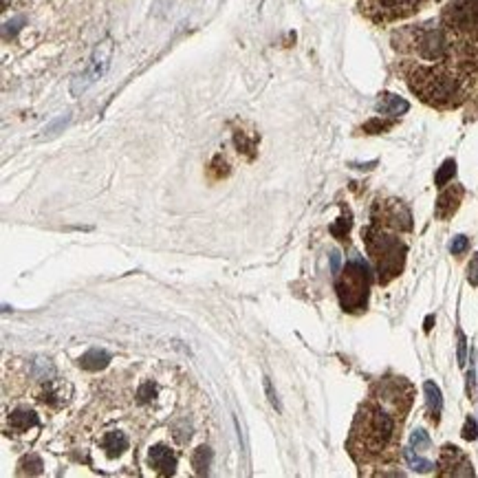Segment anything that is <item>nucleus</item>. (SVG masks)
Segmentation results:
<instances>
[{
    "mask_svg": "<svg viewBox=\"0 0 478 478\" xmlns=\"http://www.w3.org/2000/svg\"><path fill=\"white\" fill-rule=\"evenodd\" d=\"M406 82L419 100L432 108L463 106L478 86V62H408Z\"/></svg>",
    "mask_w": 478,
    "mask_h": 478,
    "instance_id": "obj_1",
    "label": "nucleus"
},
{
    "mask_svg": "<svg viewBox=\"0 0 478 478\" xmlns=\"http://www.w3.org/2000/svg\"><path fill=\"white\" fill-rule=\"evenodd\" d=\"M406 381H384L381 395L359 410L353 426V450L366 456H379L392 448L397 438V416L406 414L412 401V390L404 395Z\"/></svg>",
    "mask_w": 478,
    "mask_h": 478,
    "instance_id": "obj_2",
    "label": "nucleus"
},
{
    "mask_svg": "<svg viewBox=\"0 0 478 478\" xmlns=\"http://www.w3.org/2000/svg\"><path fill=\"white\" fill-rule=\"evenodd\" d=\"M392 47L424 62H478V49L458 37L445 23H424L397 29Z\"/></svg>",
    "mask_w": 478,
    "mask_h": 478,
    "instance_id": "obj_3",
    "label": "nucleus"
},
{
    "mask_svg": "<svg viewBox=\"0 0 478 478\" xmlns=\"http://www.w3.org/2000/svg\"><path fill=\"white\" fill-rule=\"evenodd\" d=\"M366 250L375 262V269L379 274V282L388 284L392 278H397L404 272L406 264V245L397 236L386 234L381 227H371L364 232Z\"/></svg>",
    "mask_w": 478,
    "mask_h": 478,
    "instance_id": "obj_4",
    "label": "nucleus"
},
{
    "mask_svg": "<svg viewBox=\"0 0 478 478\" xmlns=\"http://www.w3.org/2000/svg\"><path fill=\"white\" fill-rule=\"evenodd\" d=\"M371 291V272L364 260H351L344 267V272L337 278V296L344 311H361L366 309Z\"/></svg>",
    "mask_w": 478,
    "mask_h": 478,
    "instance_id": "obj_5",
    "label": "nucleus"
},
{
    "mask_svg": "<svg viewBox=\"0 0 478 478\" xmlns=\"http://www.w3.org/2000/svg\"><path fill=\"white\" fill-rule=\"evenodd\" d=\"M441 21L458 37L478 49V0H454L443 9Z\"/></svg>",
    "mask_w": 478,
    "mask_h": 478,
    "instance_id": "obj_6",
    "label": "nucleus"
},
{
    "mask_svg": "<svg viewBox=\"0 0 478 478\" xmlns=\"http://www.w3.org/2000/svg\"><path fill=\"white\" fill-rule=\"evenodd\" d=\"M430 0H361L359 9L373 23H395L414 16Z\"/></svg>",
    "mask_w": 478,
    "mask_h": 478,
    "instance_id": "obj_7",
    "label": "nucleus"
},
{
    "mask_svg": "<svg viewBox=\"0 0 478 478\" xmlns=\"http://www.w3.org/2000/svg\"><path fill=\"white\" fill-rule=\"evenodd\" d=\"M110 57H112V40L108 37V40H104L98 49L93 51V57H91L88 66L78 75V78L73 80V84H71L73 95H82L91 84L98 82V80L102 78V75L108 71Z\"/></svg>",
    "mask_w": 478,
    "mask_h": 478,
    "instance_id": "obj_8",
    "label": "nucleus"
},
{
    "mask_svg": "<svg viewBox=\"0 0 478 478\" xmlns=\"http://www.w3.org/2000/svg\"><path fill=\"white\" fill-rule=\"evenodd\" d=\"M438 474L441 476H474L470 458L454 445H445L438 456Z\"/></svg>",
    "mask_w": 478,
    "mask_h": 478,
    "instance_id": "obj_9",
    "label": "nucleus"
},
{
    "mask_svg": "<svg viewBox=\"0 0 478 478\" xmlns=\"http://www.w3.org/2000/svg\"><path fill=\"white\" fill-rule=\"evenodd\" d=\"M375 212H381V218L377 223L386 225V227H392V229H410L412 223H410V212L408 207L401 203V201H386V203H379L375 207Z\"/></svg>",
    "mask_w": 478,
    "mask_h": 478,
    "instance_id": "obj_10",
    "label": "nucleus"
},
{
    "mask_svg": "<svg viewBox=\"0 0 478 478\" xmlns=\"http://www.w3.org/2000/svg\"><path fill=\"white\" fill-rule=\"evenodd\" d=\"M463 187L461 185H450V187H445L443 192H441V197L436 199V218H441V221H448L456 209H458V205H461V201H463Z\"/></svg>",
    "mask_w": 478,
    "mask_h": 478,
    "instance_id": "obj_11",
    "label": "nucleus"
},
{
    "mask_svg": "<svg viewBox=\"0 0 478 478\" xmlns=\"http://www.w3.org/2000/svg\"><path fill=\"white\" fill-rule=\"evenodd\" d=\"M148 463H150V467H155L161 476H170L177 470V456L170 448L157 445L148 452Z\"/></svg>",
    "mask_w": 478,
    "mask_h": 478,
    "instance_id": "obj_12",
    "label": "nucleus"
},
{
    "mask_svg": "<svg viewBox=\"0 0 478 478\" xmlns=\"http://www.w3.org/2000/svg\"><path fill=\"white\" fill-rule=\"evenodd\" d=\"M408 108H410V104L404 98H399V95H392V93L379 95V100H377V110L381 115H388V117H397V115H404Z\"/></svg>",
    "mask_w": 478,
    "mask_h": 478,
    "instance_id": "obj_13",
    "label": "nucleus"
},
{
    "mask_svg": "<svg viewBox=\"0 0 478 478\" xmlns=\"http://www.w3.org/2000/svg\"><path fill=\"white\" fill-rule=\"evenodd\" d=\"M424 392H426V404H428V414L434 424H438L441 419V410H443V397L441 390L434 384V381H426L424 384Z\"/></svg>",
    "mask_w": 478,
    "mask_h": 478,
    "instance_id": "obj_14",
    "label": "nucleus"
},
{
    "mask_svg": "<svg viewBox=\"0 0 478 478\" xmlns=\"http://www.w3.org/2000/svg\"><path fill=\"white\" fill-rule=\"evenodd\" d=\"M128 445H130L128 436L124 432H119V430H112V432L104 434V438H102V450L108 456H119V454H124L128 450Z\"/></svg>",
    "mask_w": 478,
    "mask_h": 478,
    "instance_id": "obj_15",
    "label": "nucleus"
},
{
    "mask_svg": "<svg viewBox=\"0 0 478 478\" xmlns=\"http://www.w3.org/2000/svg\"><path fill=\"white\" fill-rule=\"evenodd\" d=\"M9 426L18 434H23V432H29L31 428H37V426H40V421H37V414L31 412V410H16L9 416Z\"/></svg>",
    "mask_w": 478,
    "mask_h": 478,
    "instance_id": "obj_16",
    "label": "nucleus"
},
{
    "mask_svg": "<svg viewBox=\"0 0 478 478\" xmlns=\"http://www.w3.org/2000/svg\"><path fill=\"white\" fill-rule=\"evenodd\" d=\"M108 361H110V353H106V351H100V349H93V351H88V353H84L82 357H80V366L84 368V371H102V368H106L108 366Z\"/></svg>",
    "mask_w": 478,
    "mask_h": 478,
    "instance_id": "obj_17",
    "label": "nucleus"
},
{
    "mask_svg": "<svg viewBox=\"0 0 478 478\" xmlns=\"http://www.w3.org/2000/svg\"><path fill=\"white\" fill-rule=\"evenodd\" d=\"M212 458H214V454H212V450H209V448H205V445L197 448L194 454H192V467H194V472L197 474H207L209 472V465H212Z\"/></svg>",
    "mask_w": 478,
    "mask_h": 478,
    "instance_id": "obj_18",
    "label": "nucleus"
},
{
    "mask_svg": "<svg viewBox=\"0 0 478 478\" xmlns=\"http://www.w3.org/2000/svg\"><path fill=\"white\" fill-rule=\"evenodd\" d=\"M404 456H406L408 467H412L414 472H424V474H426V472H432V467H434V463H430L428 458H424V456H419L416 450H412L410 445L406 448Z\"/></svg>",
    "mask_w": 478,
    "mask_h": 478,
    "instance_id": "obj_19",
    "label": "nucleus"
},
{
    "mask_svg": "<svg viewBox=\"0 0 478 478\" xmlns=\"http://www.w3.org/2000/svg\"><path fill=\"white\" fill-rule=\"evenodd\" d=\"M454 172H456V161L454 159H448L441 168H438V172H436V185L438 187H445L450 181H452V177H454Z\"/></svg>",
    "mask_w": 478,
    "mask_h": 478,
    "instance_id": "obj_20",
    "label": "nucleus"
},
{
    "mask_svg": "<svg viewBox=\"0 0 478 478\" xmlns=\"http://www.w3.org/2000/svg\"><path fill=\"white\" fill-rule=\"evenodd\" d=\"M18 467H21V470H18L21 474H40L42 472V458L35 456V454H29V456L23 458Z\"/></svg>",
    "mask_w": 478,
    "mask_h": 478,
    "instance_id": "obj_21",
    "label": "nucleus"
},
{
    "mask_svg": "<svg viewBox=\"0 0 478 478\" xmlns=\"http://www.w3.org/2000/svg\"><path fill=\"white\" fill-rule=\"evenodd\" d=\"M410 448L416 452H426L430 450V436L426 434V430H414L410 436Z\"/></svg>",
    "mask_w": 478,
    "mask_h": 478,
    "instance_id": "obj_22",
    "label": "nucleus"
},
{
    "mask_svg": "<svg viewBox=\"0 0 478 478\" xmlns=\"http://www.w3.org/2000/svg\"><path fill=\"white\" fill-rule=\"evenodd\" d=\"M349 227H351V218H339V221L331 227V232H333L339 240H346V236H349Z\"/></svg>",
    "mask_w": 478,
    "mask_h": 478,
    "instance_id": "obj_23",
    "label": "nucleus"
},
{
    "mask_svg": "<svg viewBox=\"0 0 478 478\" xmlns=\"http://www.w3.org/2000/svg\"><path fill=\"white\" fill-rule=\"evenodd\" d=\"M467 247H470L467 236H456V238L452 240V245H450V252H452L454 256H461L463 252H467Z\"/></svg>",
    "mask_w": 478,
    "mask_h": 478,
    "instance_id": "obj_24",
    "label": "nucleus"
},
{
    "mask_svg": "<svg viewBox=\"0 0 478 478\" xmlns=\"http://www.w3.org/2000/svg\"><path fill=\"white\" fill-rule=\"evenodd\" d=\"M23 25H25V18H16V21H11V23H5V27H3V35L7 37H13L18 31L23 29Z\"/></svg>",
    "mask_w": 478,
    "mask_h": 478,
    "instance_id": "obj_25",
    "label": "nucleus"
},
{
    "mask_svg": "<svg viewBox=\"0 0 478 478\" xmlns=\"http://www.w3.org/2000/svg\"><path fill=\"white\" fill-rule=\"evenodd\" d=\"M264 390H267V397H269V401H272V406H274L278 412H282L280 399H278V395H276V390H274V386H272V379H269V377H264Z\"/></svg>",
    "mask_w": 478,
    "mask_h": 478,
    "instance_id": "obj_26",
    "label": "nucleus"
},
{
    "mask_svg": "<svg viewBox=\"0 0 478 478\" xmlns=\"http://www.w3.org/2000/svg\"><path fill=\"white\" fill-rule=\"evenodd\" d=\"M69 119H71V115H69V112H66V115H62V117H57V119H55V122H53V124H51V126H49V128L45 130V135H47V137L55 135L57 130H60V128H64V126L69 124Z\"/></svg>",
    "mask_w": 478,
    "mask_h": 478,
    "instance_id": "obj_27",
    "label": "nucleus"
},
{
    "mask_svg": "<svg viewBox=\"0 0 478 478\" xmlns=\"http://www.w3.org/2000/svg\"><path fill=\"white\" fill-rule=\"evenodd\" d=\"M463 436L467 438V441H474V438L478 436V426H476V421L470 416L467 421H465V428H463Z\"/></svg>",
    "mask_w": 478,
    "mask_h": 478,
    "instance_id": "obj_28",
    "label": "nucleus"
},
{
    "mask_svg": "<svg viewBox=\"0 0 478 478\" xmlns=\"http://www.w3.org/2000/svg\"><path fill=\"white\" fill-rule=\"evenodd\" d=\"M467 278H470V282H472L474 286H478V254L472 258V262H470V267H467Z\"/></svg>",
    "mask_w": 478,
    "mask_h": 478,
    "instance_id": "obj_29",
    "label": "nucleus"
},
{
    "mask_svg": "<svg viewBox=\"0 0 478 478\" xmlns=\"http://www.w3.org/2000/svg\"><path fill=\"white\" fill-rule=\"evenodd\" d=\"M155 392H157V388L148 381V384H144V386L139 388V401H150L152 397H155Z\"/></svg>",
    "mask_w": 478,
    "mask_h": 478,
    "instance_id": "obj_30",
    "label": "nucleus"
},
{
    "mask_svg": "<svg viewBox=\"0 0 478 478\" xmlns=\"http://www.w3.org/2000/svg\"><path fill=\"white\" fill-rule=\"evenodd\" d=\"M172 3L175 0H155V16H163L172 7Z\"/></svg>",
    "mask_w": 478,
    "mask_h": 478,
    "instance_id": "obj_31",
    "label": "nucleus"
},
{
    "mask_svg": "<svg viewBox=\"0 0 478 478\" xmlns=\"http://www.w3.org/2000/svg\"><path fill=\"white\" fill-rule=\"evenodd\" d=\"M458 364H465V337L463 333H458Z\"/></svg>",
    "mask_w": 478,
    "mask_h": 478,
    "instance_id": "obj_32",
    "label": "nucleus"
},
{
    "mask_svg": "<svg viewBox=\"0 0 478 478\" xmlns=\"http://www.w3.org/2000/svg\"><path fill=\"white\" fill-rule=\"evenodd\" d=\"M390 124H384V122H371L366 124V132H379V130H386Z\"/></svg>",
    "mask_w": 478,
    "mask_h": 478,
    "instance_id": "obj_33",
    "label": "nucleus"
}]
</instances>
